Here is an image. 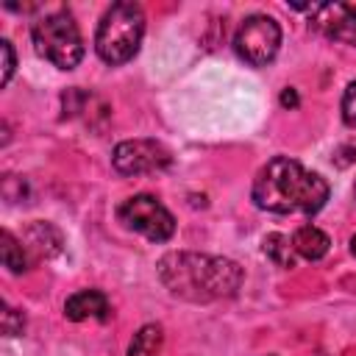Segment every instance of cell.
<instances>
[{"label": "cell", "instance_id": "cell-1", "mask_svg": "<svg viewBox=\"0 0 356 356\" xmlns=\"http://www.w3.org/2000/svg\"><path fill=\"white\" fill-rule=\"evenodd\" d=\"M159 281L170 289V295L189 303H211L236 295L242 286V267L225 256L172 250L156 264Z\"/></svg>", "mask_w": 356, "mask_h": 356}, {"label": "cell", "instance_id": "cell-2", "mask_svg": "<svg viewBox=\"0 0 356 356\" xmlns=\"http://www.w3.org/2000/svg\"><path fill=\"white\" fill-rule=\"evenodd\" d=\"M250 197L259 209L273 214H314L328 200V184L300 161L275 156L256 172Z\"/></svg>", "mask_w": 356, "mask_h": 356}, {"label": "cell", "instance_id": "cell-3", "mask_svg": "<svg viewBox=\"0 0 356 356\" xmlns=\"http://www.w3.org/2000/svg\"><path fill=\"white\" fill-rule=\"evenodd\" d=\"M142 36H145L142 8L136 3L122 0V3L108 6V11L103 14L97 33H95V50L106 64L120 67L136 56Z\"/></svg>", "mask_w": 356, "mask_h": 356}, {"label": "cell", "instance_id": "cell-4", "mask_svg": "<svg viewBox=\"0 0 356 356\" xmlns=\"http://www.w3.org/2000/svg\"><path fill=\"white\" fill-rule=\"evenodd\" d=\"M31 39L36 53L50 64H56L58 70H72L83 58V39H81L78 22L67 8L39 17L31 28Z\"/></svg>", "mask_w": 356, "mask_h": 356}, {"label": "cell", "instance_id": "cell-5", "mask_svg": "<svg viewBox=\"0 0 356 356\" xmlns=\"http://www.w3.org/2000/svg\"><path fill=\"white\" fill-rule=\"evenodd\" d=\"M281 47V25L267 14H250L242 19L234 36L236 56L250 67H264Z\"/></svg>", "mask_w": 356, "mask_h": 356}, {"label": "cell", "instance_id": "cell-6", "mask_svg": "<svg viewBox=\"0 0 356 356\" xmlns=\"http://www.w3.org/2000/svg\"><path fill=\"white\" fill-rule=\"evenodd\" d=\"M117 217L128 231H136L150 242H167L175 234L172 214L153 195H134V197L122 200L117 209Z\"/></svg>", "mask_w": 356, "mask_h": 356}, {"label": "cell", "instance_id": "cell-7", "mask_svg": "<svg viewBox=\"0 0 356 356\" xmlns=\"http://www.w3.org/2000/svg\"><path fill=\"white\" fill-rule=\"evenodd\" d=\"M111 164L120 175H145V172L167 170L172 164V156L156 139H128L114 147Z\"/></svg>", "mask_w": 356, "mask_h": 356}, {"label": "cell", "instance_id": "cell-8", "mask_svg": "<svg viewBox=\"0 0 356 356\" xmlns=\"http://www.w3.org/2000/svg\"><path fill=\"white\" fill-rule=\"evenodd\" d=\"M312 28L320 31L325 39H334L342 44H356V6H350V3H314Z\"/></svg>", "mask_w": 356, "mask_h": 356}, {"label": "cell", "instance_id": "cell-9", "mask_svg": "<svg viewBox=\"0 0 356 356\" xmlns=\"http://www.w3.org/2000/svg\"><path fill=\"white\" fill-rule=\"evenodd\" d=\"M64 314L72 323H81V320H89V317L108 320V298L100 289H81V292H75L64 300Z\"/></svg>", "mask_w": 356, "mask_h": 356}, {"label": "cell", "instance_id": "cell-10", "mask_svg": "<svg viewBox=\"0 0 356 356\" xmlns=\"http://www.w3.org/2000/svg\"><path fill=\"white\" fill-rule=\"evenodd\" d=\"M61 245H64V236H61V231L53 222L36 220L25 231V250H31L36 259H53V256H58L61 253Z\"/></svg>", "mask_w": 356, "mask_h": 356}, {"label": "cell", "instance_id": "cell-11", "mask_svg": "<svg viewBox=\"0 0 356 356\" xmlns=\"http://www.w3.org/2000/svg\"><path fill=\"white\" fill-rule=\"evenodd\" d=\"M292 248H295L298 256H303V259H309V261H317V259H323V256L328 253L331 239H328L325 231H320V228H314V225H300V228L292 234Z\"/></svg>", "mask_w": 356, "mask_h": 356}, {"label": "cell", "instance_id": "cell-12", "mask_svg": "<svg viewBox=\"0 0 356 356\" xmlns=\"http://www.w3.org/2000/svg\"><path fill=\"white\" fill-rule=\"evenodd\" d=\"M161 342H164L161 325L147 323L134 334V339L128 345V356H159L161 353Z\"/></svg>", "mask_w": 356, "mask_h": 356}, {"label": "cell", "instance_id": "cell-13", "mask_svg": "<svg viewBox=\"0 0 356 356\" xmlns=\"http://www.w3.org/2000/svg\"><path fill=\"white\" fill-rule=\"evenodd\" d=\"M264 253L273 264L284 267V270H292L295 267V248H292V239L284 236V234H267L264 236Z\"/></svg>", "mask_w": 356, "mask_h": 356}, {"label": "cell", "instance_id": "cell-14", "mask_svg": "<svg viewBox=\"0 0 356 356\" xmlns=\"http://www.w3.org/2000/svg\"><path fill=\"white\" fill-rule=\"evenodd\" d=\"M0 256H3V267H8V273L19 275L28 270V256H25V248L14 239L11 231H3L0 234Z\"/></svg>", "mask_w": 356, "mask_h": 356}, {"label": "cell", "instance_id": "cell-15", "mask_svg": "<svg viewBox=\"0 0 356 356\" xmlns=\"http://www.w3.org/2000/svg\"><path fill=\"white\" fill-rule=\"evenodd\" d=\"M0 328L6 337H19L25 331V314L11 309V306H3V317H0Z\"/></svg>", "mask_w": 356, "mask_h": 356}, {"label": "cell", "instance_id": "cell-16", "mask_svg": "<svg viewBox=\"0 0 356 356\" xmlns=\"http://www.w3.org/2000/svg\"><path fill=\"white\" fill-rule=\"evenodd\" d=\"M0 56H3V78H0V83L8 86V81L14 75V67H17V56H14V47H11L8 39H0Z\"/></svg>", "mask_w": 356, "mask_h": 356}, {"label": "cell", "instance_id": "cell-17", "mask_svg": "<svg viewBox=\"0 0 356 356\" xmlns=\"http://www.w3.org/2000/svg\"><path fill=\"white\" fill-rule=\"evenodd\" d=\"M342 120H345V125L356 128V81L348 83V89L342 95Z\"/></svg>", "mask_w": 356, "mask_h": 356}, {"label": "cell", "instance_id": "cell-18", "mask_svg": "<svg viewBox=\"0 0 356 356\" xmlns=\"http://www.w3.org/2000/svg\"><path fill=\"white\" fill-rule=\"evenodd\" d=\"M298 103H300V100H298V92H295L292 86H286V89L281 92V106H284V108H298Z\"/></svg>", "mask_w": 356, "mask_h": 356}, {"label": "cell", "instance_id": "cell-19", "mask_svg": "<svg viewBox=\"0 0 356 356\" xmlns=\"http://www.w3.org/2000/svg\"><path fill=\"white\" fill-rule=\"evenodd\" d=\"M350 253H353V256H356V236H353V239H350Z\"/></svg>", "mask_w": 356, "mask_h": 356}, {"label": "cell", "instance_id": "cell-20", "mask_svg": "<svg viewBox=\"0 0 356 356\" xmlns=\"http://www.w3.org/2000/svg\"><path fill=\"white\" fill-rule=\"evenodd\" d=\"M353 192H356V186H353Z\"/></svg>", "mask_w": 356, "mask_h": 356}]
</instances>
